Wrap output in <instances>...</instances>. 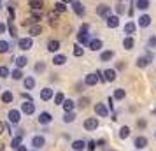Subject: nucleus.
<instances>
[{
	"instance_id": "nucleus-11",
	"label": "nucleus",
	"mask_w": 156,
	"mask_h": 151,
	"mask_svg": "<svg viewBox=\"0 0 156 151\" xmlns=\"http://www.w3.org/2000/svg\"><path fill=\"white\" fill-rule=\"evenodd\" d=\"M37 121H39V125H49V123L53 121V116H51V113H48V111H42V113L39 114V118H37Z\"/></svg>"
},
{
	"instance_id": "nucleus-44",
	"label": "nucleus",
	"mask_w": 156,
	"mask_h": 151,
	"mask_svg": "<svg viewBox=\"0 0 156 151\" xmlns=\"http://www.w3.org/2000/svg\"><path fill=\"white\" fill-rule=\"evenodd\" d=\"M37 23H39V20H37V18H34V16H30V18H27V20H25V21H23V25H25V27H32V25H37Z\"/></svg>"
},
{
	"instance_id": "nucleus-58",
	"label": "nucleus",
	"mask_w": 156,
	"mask_h": 151,
	"mask_svg": "<svg viewBox=\"0 0 156 151\" xmlns=\"http://www.w3.org/2000/svg\"><path fill=\"white\" fill-rule=\"evenodd\" d=\"M62 2H65V4H72V2H76V0H62Z\"/></svg>"
},
{
	"instance_id": "nucleus-52",
	"label": "nucleus",
	"mask_w": 156,
	"mask_h": 151,
	"mask_svg": "<svg viewBox=\"0 0 156 151\" xmlns=\"http://www.w3.org/2000/svg\"><path fill=\"white\" fill-rule=\"evenodd\" d=\"M5 30H7V25L0 21V35H2V34H5Z\"/></svg>"
},
{
	"instance_id": "nucleus-51",
	"label": "nucleus",
	"mask_w": 156,
	"mask_h": 151,
	"mask_svg": "<svg viewBox=\"0 0 156 151\" xmlns=\"http://www.w3.org/2000/svg\"><path fill=\"white\" fill-rule=\"evenodd\" d=\"M114 100H116L114 97H109V99H107V106L111 107V111H112V109H114Z\"/></svg>"
},
{
	"instance_id": "nucleus-21",
	"label": "nucleus",
	"mask_w": 156,
	"mask_h": 151,
	"mask_svg": "<svg viewBox=\"0 0 156 151\" xmlns=\"http://www.w3.org/2000/svg\"><path fill=\"white\" fill-rule=\"evenodd\" d=\"M112 58H114V51L112 49H105V51H102V53H100V62H102V63L111 62Z\"/></svg>"
},
{
	"instance_id": "nucleus-26",
	"label": "nucleus",
	"mask_w": 156,
	"mask_h": 151,
	"mask_svg": "<svg viewBox=\"0 0 156 151\" xmlns=\"http://www.w3.org/2000/svg\"><path fill=\"white\" fill-rule=\"evenodd\" d=\"M23 86H25V90H34V88H35V77L27 76V77L23 79Z\"/></svg>"
},
{
	"instance_id": "nucleus-24",
	"label": "nucleus",
	"mask_w": 156,
	"mask_h": 151,
	"mask_svg": "<svg viewBox=\"0 0 156 151\" xmlns=\"http://www.w3.org/2000/svg\"><path fill=\"white\" fill-rule=\"evenodd\" d=\"M135 30H137V23H135V21H128V23H125V28H123V32H125L126 35H133Z\"/></svg>"
},
{
	"instance_id": "nucleus-64",
	"label": "nucleus",
	"mask_w": 156,
	"mask_h": 151,
	"mask_svg": "<svg viewBox=\"0 0 156 151\" xmlns=\"http://www.w3.org/2000/svg\"><path fill=\"white\" fill-rule=\"evenodd\" d=\"M112 151H114V149H112Z\"/></svg>"
},
{
	"instance_id": "nucleus-28",
	"label": "nucleus",
	"mask_w": 156,
	"mask_h": 151,
	"mask_svg": "<svg viewBox=\"0 0 156 151\" xmlns=\"http://www.w3.org/2000/svg\"><path fill=\"white\" fill-rule=\"evenodd\" d=\"M60 46H62V44H60V41H56V39H51L49 42H48V51H49V53H56V51L60 49Z\"/></svg>"
},
{
	"instance_id": "nucleus-45",
	"label": "nucleus",
	"mask_w": 156,
	"mask_h": 151,
	"mask_svg": "<svg viewBox=\"0 0 156 151\" xmlns=\"http://www.w3.org/2000/svg\"><path fill=\"white\" fill-rule=\"evenodd\" d=\"M34 69H35L37 74H42V72H46V63H44V62H37Z\"/></svg>"
},
{
	"instance_id": "nucleus-57",
	"label": "nucleus",
	"mask_w": 156,
	"mask_h": 151,
	"mask_svg": "<svg viewBox=\"0 0 156 151\" xmlns=\"http://www.w3.org/2000/svg\"><path fill=\"white\" fill-rule=\"evenodd\" d=\"M23 99H25V100H32V99H30V95H28V93H23Z\"/></svg>"
},
{
	"instance_id": "nucleus-34",
	"label": "nucleus",
	"mask_w": 156,
	"mask_h": 151,
	"mask_svg": "<svg viewBox=\"0 0 156 151\" xmlns=\"http://www.w3.org/2000/svg\"><path fill=\"white\" fill-rule=\"evenodd\" d=\"M130 134H132V132H130V127H126V125H125V127H121V128H119V134H118V135H119L121 141H125V139H128V137H130Z\"/></svg>"
},
{
	"instance_id": "nucleus-53",
	"label": "nucleus",
	"mask_w": 156,
	"mask_h": 151,
	"mask_svg": "<svg viewBox=\"0 0 156 151\" xmlns=\"http://www.w3.org/2000/svg\"><path fill=\"white\" fill-rule=\"evenodd\" d=\"M125 67L126 65L123 63V62H119V63H116V70H125Z\"/></svg>"
},
{
	"instance_id": "nucleus-35",
	"label": "nucleus",
	"mask_w": 156,
	"mask_h": 151,
	"mask_svg": "<svg viewBox=\"0 0 156 151\" xmlns=\"http://www.w3.org/2000/svg\"><path fill=\"white\" fill-rule=\"evenodd\" d=\"M116 100H125V97H126V92L123 90V88H116L114 90V95H112Z\"/></svg>"
},
{
	"instance_id": "nucleus-4",
	"label": "nucleus",
	"mask_w": 156,
	"mask_h": 151,
	"mask_svg": "<svg viewBox=\"0 0 156 151\" xmlns=\"http://www.w3.org/2000/svg\"><path fill=\"white\" fill-rule=\"evenodd\" d=\"M98 127H100L98 118H86L84 120V130H88V132H93V130H97Z\"/></svg>"
},
{
	"instance_id": "nucleus-6",
	"label": "nucleus",
	"mask_w": 156,
	"mask_h": 151,
	"mask_svg": "<svg viewBox=\"0 0 156 151\" xmlns=\"http://www.w3.org/2000/svg\"><path fill=\"white\" fill-rule=\"evenodd\" d=\"M147 144H149L147 137H144V135L135 137V141H133V146H135V149H137V151H140V149H144V148H147Z\"/></svg>"
},
{
	"instance_id": "nucleus-47",
	"label": "nucleus",
	"mask_w": 156,
	"mask_h": 151,
	"mask_svg": "<svg viewBox=\"0 0 156 151\" xmlns=\"http://www.w3.org/2000/svg\"><path fill=\"white\" fill-rule=\"evenodd\" d=\"M147 48H149V49H154V48H156V35H149Z\"/></svg>"
},
{
	"instance_id": "nucleus-16",
	"label": "nucleus",
	"mask_w": 156,
	"mask_h": 151,
	"mask_svg": "<svg viewBox=\"0 0 156 151\" xmlns=\"http://www.w3.org/2000/svg\"><path fill=\"white\" fill-rule=\"evenodd\" d=\"M133 46H135V39H133V35H125V37H123V48H125L126 51L133 49Z\"/></svg>"
},
{
	"instance_id": "nucleus-32",
	"label": "nucleus",
	"mask_w": 156,
	"mask_h": 151,
	"mask_svg": "<svg viewBox=\"0 0 156 151\" xmlns=\"http://www.w3.org/2000/svg\"><path fill=\"white\" fill-rule=\"evenodd\" d=\"M14 63H16L18 69H23V67L28 65V58L27 56H18V58H14Z\"/></svg>"
},
{
	"instance_id": "nucleus-42",
	"label": "nucleus",
	"mask_w": 156,
	"mask_h": 151,
	"mask_svg": "<svg viewBox=\"0 0 156 151\" xmlns=\"http://www.w3.org/2000/svg\"><path fill=\"white\" fill-rule=\"evenodd\" d=\"M58 14H60V13H56V11H51V13H48V18H49V25H56Z\"/></svg>"
},
{
	"instance_id": "nucleus-19",
	"label": "nucleus",
	"mask_w": 156,
	"mask_h": 151,
	"mask_svg": "<svg viewBox=\"0 0 156 151\" xmlns=\"http://www.w3.org/2000/svg\"><path fill=\"white\" fill-rule=\"evenodd\" d=\"M28 7L30 11H42L44 0H28Z\"/></svg>"
},
{
	"instance_id": "nucleus-9",
	"label": "nucleus",
	"mask_w": 156,
	"mask_h": 151,
	"mask_svg": "<svg viewBox=\"0 0 156 151\" xmlns=\"http://www.w3.org/2000/svg\"><path fill=\"white\" fill-rule=\"evenodd\" d=\"M70 7H72V11H74V13H76L77 16H84V14H86V7L83 5V2H79V0L72 2Z\"/></svg>"
},
{
	"instance_id": "nucleus-49",
	"label": "nucleus",
	"mask_w": 156,
	"mask_h": 151,
	"mask_svg": "<svg viewBox=\"0 0 156 151\" xmlns=\"http://www.w3.org/2000/svg\"><path fill=\"white\" fill-rule=\"evenodd\" d=\"M95 148H97V142H95V141H88V148H86V149L88 151H95Z\"/></svg>"
},
{
	"instance_id": "nucleus-62",
	"label": "nucleus",
	"mask_w": 156,
	"mask_h": 151,
	"mask_svg": "<svg viewBox=\"0 0 156 151\" xmlns=\"http://www.w3.org/2000/svg\"><path fill=\"white\" fill-rule=\"evenodd\" d=\"M0 90H2V86H0Z\"/></svg>"
},
{
	"instance_id": "nucleus-13",
	"label": "nucleus",
	"mask_w": 156,
	"mask_h": 151,
	"mask_svg": "<svg viewBox=\"0 0 156 151\" xmlns=\"http://www.w3.org/2000/svg\"><path fill=\"white\" fill-rule=\"evenodd\" d=\"M95 114L98 116V118H107L109 116V109L104 104H95Z\"/></svg>"
},
{
	"instance_id": "nucleus-55",
	"label": "nucleus",
	"mask_w": 156,
	"mask_h": 151,
	"mask_svg": "<svg viewBox=\"0 0 156 151\" xmlns=\"http://www.w3.org/2000/svg\"><path fill=\"white\" fill-rule=\"evenodd\" d=\"M88 30H90V25H81V28H79V32H88Z\"/></svg>"
},
{
	"instance_id": "nucleus-18",
	"label": "nucleus",
	"mask_w": 156,
	"mask_h": 151,
	"mask_svg": "<svg viewBox=\"0 0 156 151\" xmlns=\"http://www.w3.org/2000/svg\"><path fill=\"white\" fill-rule=\"evenodd\" d=\"M149 63H151V58H149L147 55H146V56H139L137 60H135V65H137L139 69H146Z\"/></svg>"
},
{
	"instance_id": "nucleus-23",
	"label": "nucleus",
	"mask_w": 156,
	"mask_h": 151,
	"mask_svg": "<svg viewBox=\"0 0 156 151\" xmlns=\"http://www.w3.org/2000/svg\"><path fill=\"white\" fill-rule=\"evenodd\" d=\"M42 34V27H41V23H37V25H32L28 28V37H37Z\"/></svg>"
},
{
	"instance_id": "nucleus-22",
	"label": "nucleus",
	"mask_w": 156,
	"mask_h": 151,
	"mask_svg": "<svg viewBox=\"0 0 156 151\" xmlns=\"http://www.w3.org/2000/svg\"><path fill=\"white\" fill-rule=\"evenodd\" d=\"M7 30H9V35L12 37V39H18V30H16V25H14V18H9Z\"/></svg>"
},
{
	"instance_id": "nucleus-27",
	"label": "nucleus",
	"mask_w": 156,
	"mask_h": 151,
	"mask_svg": "<svg viewBox=\"0 0 156 151\" xmlns=\"http://www.w3.org/2000/svg\"><path fill=\"white\" fill-rule=\"evenodd\" d=\"M149 5H151L149 0H135V9H139V11H147Z\"/></svg>"
},
{
	"instance_id": "nucleus-33",
	"label": "nucleus",
	"mask_w": 156,
	"mask_h": 151,
	"mask_svg": "<svg viewBox=\"0 0 156 151\" xmlns=\"http://www.w3.org/2000/svg\"><path fill=\"white\" fill-rule=\"evenodd\" d=\"M11 77H12L14 81H23V79H25V77H23V70H21V69H18V67H16V69H12V72H11Z\"/></svg>"
},
{
	"instance_id": "nucleus-41",
	"label": "nucleus",
	"mask_w": 156,
	"mask_h": 151,
	"mask_svg": "<svg viewBox=\"0 0 156 151\" xmlns=\"http://www.w3.org/2000/svg\"><path fill=\"white\" fill-rule=\"evenodd\" d=\"M77 106L81 109H86L88 106H90V99H88V97H81V99L77 100Z\"/></svg>"
},
{
	"instance_id": "nucleus-2",
	"label": "nucleus",
	"mask_w": 156,
	"mask_h": 151,
	"mask_svg": "<svg viewBox=\"0 0 156 151\" xmlns=\"http://www.w3.org/2000/svg\"><path fill=\"white\" fill-rule=\"evenodd\" d=\"M21 111H20V109H11V111H9L7 113V118H9V123H11V125H18V123L21 121Z\"/></svg>"
},
{
	"instance_id": "nucleus-17",
	"label": "nucleus",
	"mask_w": 156,
	"mask_h": 151,
	"mask_svg": "<svg viewBox=\"0 0 156 151\" xmlns=\"http://www.w3.org/2000/svg\"><path fill=\"white\" fill-rule=\"evenodd\" d=\"M137 25H139L140 28H147L149 25H151V16H149V14H140V16H139Z\"/></svg>"
},
{
	"instance_id": "nucleus-63",
	"label": "nucleus",
	"mask_w": 156,
	"mask_h": 151,
	"mask_svg": "<svg viewBox=\"0 0 156 151\" xmlns=\"http://www.w3.org/2000/svg\"><path fill=\"white\" fill-rule=\"evenodd\" d=\"M0 2H2V0H0Z\"/></svg>"
},
{
	"instance_id": "nucleus-8",
	"label": "nucleus",
	"mask_w": 156,
	"mask_h": 151,
	"mask_svg": "<svg viewBox=\"0 0 156 151\" xmlns=\"http://www.w3.org/2000/svg\"><path fill=\"white\" fill-rule=\"evenodd\" d=\"M51 99H55V92H53V88L46 86L41 90V100L42 102H49Z\"/></svg>"
},
{
	"instance_id": "nucleus-54",
	"label": "nucleus",
	"mask_w": 156,
	"mask_h": 151,
	"mask_svg": "<svg viewBox=\"0 0 156 151\" xmlns=\"http://www.w3.org/2000/svg\"><path fill=\"white\" fill-rule=\"evenodd\" d=\"M4 132H7V125L0 121V134H4Z\"/></svg>"
},
{
	"instance_id": "nucleus-48",
	"label": "nucleus",
	"mask_w": 156,
	"mask_h": 151,
	"mask_svg": "<svg viewBox=\"0 0 156 151\" xmlns=\"http://www.w3.org/2000/svg\"><path fill=\"white\" fill-rule=\"evenodd\" d=\"M30 16H34V18H37V20L41 21V18H42V11H32Z\"/></svg>"
},
{
	"instance_id": "nucleus-12",
	"label": "nucleus",
	"mask_w": 156,
	"mask_h": 151,
	"mask_svg": "<svg viewBox=\"0 0 156 151\" xmlns=\"http://www.w3.org/2000/svg\"><path fill=\"white\" fill-rule=\"evenodd\" d=\"M105 25H107V28H118V27H119V16L118 14H111L105 20Z\"/></svg>"
},
{
	"instance_id": "nucleus-7",
	"label": "nucleus",
	"mask_w": 156,
	"mask_h": 151,
	"mask_svg": "<svg viewBox=\"0 0 156 151\" xmlns=\"http://www.w3.org/2000/svg\"><path fill=\"white\" fill-rule=\"evenodd\" d=\"M98 76H97V72H90V74H86L84 76V84L86 86H95V84H98Z\"/></svg>"
},
{
	"instance_id": "nucleus-61",
	"label": "nucleus",
	"mask_w": 156,
	"mask_h": 151,
	"mask_svg": "<svg viewBox=\"0 0 156 151\" xmlns=\"http://www.w3.org/2000/svg\"><path fill=\"white\" fill-rule=\"evenodd\" d=\"M154 139H156V132H154Z\"/></svg>"
},
{
	"instance_id": "nucleus-30",
	"label": "nucleus",
	"mask_w": 156,
	"mask_h": 151,
	"mask_svg": "<svg viewBox=\"0 0 156 151\" xmlns=\"http://www.w3.org/2000/svg\"><path fill=\"white\" fill-rule=\"evenodd\" d=\"M67 63V56L65 55H55L53 56V65H58V67H62V65Z\"/></svg>"
},
{
	"instance_id": "nucleus-15",
	"label": "nucleus",
	"mask_w": 156,
	"mask_h": 151,
	"mask_svg": "<svg viewBox=\"0 0 156 151\" xmlns=\"http://www.w3.org/2000/svg\"><path fill=\"white\" fill-rule=\"evenodd\" d=\"M90 41H91V37H90L88 32H79L77 34V44H81V46H88Z\"/></svg>"
},
{
	"instance_id": "nucleus-3",
	"label": "nucleus",
	"mask_w": 156,
	"mask_h": 151,
	"mask_svg": "<svg viewBox=\"0 0 156 151\" xmlns=\"http://www.w3.org/2000/svg\"><path fill=\"white\" fill-rule=\"evenodd\" d=\"M20 111H21L23 114H27V116H30V114H34L35 113V104L32 100H25L21 104V107H20Z\"/></svg>"
},
{
	"instance_id": "nucleus-38",
	"label": "nucleus",
	"mask_w": 156,
	"mask_h": 151,
	"mask_svg": "<svg viewBox=\"0 0 156 151\" xmlns=\"http://www.w3.org/2000/svg\"><path fill=\"white\" fill-rule=\"evenodd\" d=\"M62 121H63V123H74V121H76V113H74V111H72V113H65Z\"/></svg>"
},
{
	"instance_id": "nucleus-39",
	"label": "nucleus",
	"mask_w": 156,
	"mask_h": 151,
	"mask_svg": "<svg viewBox=\"0 0 156 151\" xmlns=\"http://www.w3.org/2000/svg\"><path fill=\"white\" fill-rule=\"evenodd\" d=\"M63 102H65V95L62 92L55 93V106H63Z\"/></svg>"
},
{
	"instance_id": "nucleus-25",
	"label": "nucleus",
	"mask_w": 156,
	"mask_h": 151,
	"mask_svg": "<svg viewBox=\"0 0 156 151\" xmlns=\"http://www.w3.org/2000/svg\"><path fill=\"white\" fill-rule=\"evenodd\" d=\"M86 148H88V142H86V141L77 139V141H74V142H72V149H74V151H84Z\"/></svg>"
},
{
	"instance_id": "nucleus-20",
	"label": "nucleus",
	"mask_w": 156,
	"mask_h": 151,
	"mask_svg": "<svg viewBox=\"0 0 156 151\" xmlns=\"http://www.w3.org/2000/svg\"><path fill=\"white\" fill-rule=\"evenodd\" d=\"M88 48H90L91 51H102L104 42H102L100 39H91V41H90V44H88Z\"/></svg>"
},
{
	"instance_id": "nucleus-37",
	"label": "nucleus",
	"mask_w": 156,
	"mask_h": 151,
	"mask_svg": "<svg viewBox=\"0 0 156 151\" xmlns=\"http://www.w3.org/2000/svg\"><path fill=\"white\" fill-rule=\"evenodd\" d=\"M7 77H11V70H9V67L0 65V79H7Z\"/></svg>"
},
{
	"instance_id": "nucleus-60",
	"label": "nucleus",
	"mask_w": 156,
	"mask_h": 151,
	"mask_svg": "<svg viewBox=\"0 0 156 151\" xmlns=\"http://www.w3.org/2000/svg\"><path fill=\"white\" fill-rule=\"evenodd\" d=\"M32 151H39V149H32Z\"/></svg>"
},
{
	"instance_id": "nucleus-5",
	"label": "nucleus",
	"mask_w": 156,
	"mask_h": 151,
	"mask_svg": "<svg viewBox=\"0 0 156 151\" xmlns=\"http://www.w3.org/2000/svg\"><path fill=\"white\" fill-rule=\"evenodd\" d=\"M30 144H32L34 149H42L44 146H46V139H44V135H34Z\"/></svg>"
},
{
	"instance_id": "nucleus-36",
	"label": "nucleus",
	"mask_w": 156,
	"mask_h": 151,
	"mask_svg": "<svg viewBox=\"0 0 156 151\" xmlns=\"http://www.w3.org/2000/svg\"><path fill=\"white\" fill-rule=\"evenodd\" d=\"M11 51V42L7 41H0V55H5Z\"/></svg>"
},
{
	"instance_id": "nucleus-50",
	"label": "nucleus",
	"mask_w": 156,
	"mask_h": 151,
	"mask_svg": "<svg viewBox=\"0 0 156 151\" xmlns=\"http://www.w3.org/2000/svg\"><path fill=\"white\" fill-rule=\"evenodd\" d=\"M146 125H147V121H146V120H137V127H139V128H146Z\"/></svg>"
},
{
	"instance_id": "nucleus-10",
	"label": "nucleus",
	"mask_w": 156,
	"mask_h": 151,
	"mask_svg": "<svg viewBox=\"0 0 156 151\" xmlns=\"http://www.w3.org/2000/svg\"><path fill=\"white\" fill-rule=\"evenodd\" d=\"M97 14H98L100 18L107 20V18L111 16V5H107V4H104V5H97Z\"/></svg>"
},
{
	"instance_id": "nucleus-59",
	"label": "nucleus",
	"mask_w": 156,
	"mask_h": 151,
	"mask_svg": "<svg viewBox=\"0 0 156 151\" xmlns=\"http://www.w3.org/2000/svg\"><path fill=\"white\" fill-rule=\"evenodd\" d=\"M118 2H126V0H118Z\"/></svg>"
},
{
	"instance_id": "nucleus-40",
	"label": "nucleus",
	"mask_w": 156,
	"mask_h": 151,
	"mask_svg": "<svg viewBox=\"0 0 156 151\" xmlns=\"http://www.w3.org/2000/svg\"><path fill=\"white\" fill-rule=\"evenodd\" d=\"M67 4H65V2H56V4H55V11H56V13H60V14H62V13H65V11H67Z\"/></svg>"
},
{
	"instance_id": "nucleus-1",
	"label": "nucleus",
	"mask_w": 156,
	"mask_h": 151,
	"mask_svg": "<svg viewBox=\"0 0 156 151\" xmlns=\"http://www.w3.org/2000/svg\"><path fill=\"white\" fill-rule=\"evenodd\" d=\"M34 46V37H23V39H18V48L21 51H28L32 49Z\"/></svg>"
},
{
	"instance_id": "nucleus-46",
	"label": "nucleus",
	"mask_w": 156,
	"mask_h": 151,
	"mask_svg": "<svg viewBox=\"0 0 156 151\" xmlns=\"http://www.w3.org/2000/svg\"><path fill=\"white\" fill-rule=\"evenodd\" d=\"M114 9H116V14L118 16H121V14H125V4H123V2H119V4H118V5H114Z\"/></svg>"
},
{
	"instance_id": "nucleus-31",
	"label": "nucleus",
	"mask_w": 156,
	"mask_h": 151,
	"mask_svg": "<svg viewBox=\"0 0 156 151\" xmlns=\"http://www.w3.org/2000/svg\"><path fill=\"white\" fill-rule=\"evenodd\" d=\"M62 107L65 109V113H72L74 107H76V102L70 100V99H65V102H63V106H62Z\"/></svg>"
},
{
	"instance_id": "nucleus-29",
	"label": "nucleus",
	"mask_w": 156,
	"mask_h": 151,
	"mask_svg": "<svg viewBox=\"0 0 156 151\" xmlns=\"http://www.w3.org/2000/svg\"><path fill=\"white\" fill-rule=\"evenodd\" d=\"M0 99H2V102L4 104H11V102L14 100V93L12 92H2V95H0Z\"/></svg>"
},
{
	"instance_id": "nucleus-43",
	"label": "nucleus",
	"mask_w": 156,
	"mask_h": 151,
	"mask_svg": "<svg viewBox=\"0 0 156 151\" xmlns=\"http://www.w3.org/2000/svg\"><path fill=\"white\" fill-rule=\"evenodd\" d=\"M83 55H84V48H83V46H81V44H76V46H74V56H83Z\"/></svg>"
},
{
	"instance_id": "nucleus-14",
	"label": "nucleus",
	"mask_w": 156,
	"mask_h": 151,
	"mask_svg": "<svg viewBox=\"0 0 156 151\" xmlns=\"http://www.w3.org/2000/svg\"><path fill=\"white\" fill-rule=\"evenodd\" d=\"M104 76H105V83H114L116 77H118V70L116 69H105Z\"/></svg>"
},
{
	"instance_id": "nucleus-56",
	"label": "nucleus",
	"mask_w": 156,
	"mask_h": 151,
	"mask_svg": "<svg viewBox=\"0 0 156 151\" xmlns=\"http://www.w3.org/2000/svg\"><path fill=\"white\" fill-rule=\"evenodd\" d=\"M18 151H30V149H27V146H23V144H21V146L18 148Z\"/></svg>"
}]
</instances>
